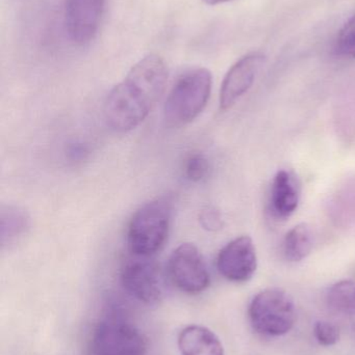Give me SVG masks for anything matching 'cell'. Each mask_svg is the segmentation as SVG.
Wrapping results in <instances>:
<instances>
[{"label": "cell", "instance_id": "cell-10", "mask_svg": "<svg viewBox=\"0 0 355 355\" xmlns=\"http://www.w3.org/2000/svg\"><path fill=\"white\" fill-rule=\"evenodd\" d=\"M106 0H66L65 24L71 41L90 43L97 33Z\"/></svg>", "mask_w": 355, "mask_h": 355}, {"label": "cell", "instance_id": "cell-19", "mask_svg": "<svg viewBox=\"0 0 355 355\" xmlns=\"http://www.w3.org/2000/svg\"><path fill=\"white\" fill-rule=\"evenodd\" d=\"M314 335L318 343L325 347L336 345L340 340L339 329L327 321H318L315 324Z\"/></svg>", "mask_w": 355, "mask_h": 355}, {"label": "cell", "instance_id": "cell-16", "mask_svg": "<svg viewBox=\"0 0 355 355\" xmlns=\"http://www.w3.org/2000/svg\"><path fill=\"white\" fill-rule=\"evenodd\" d=\"M327 304L341 313H355V282L341 281L329 288Z\"/></svg>", "mask_w": 355, "mask_h": 355}, {"label": "cell", "instance_id": "cell-14", "mask_svg": "<svg viewBox=\"0 0 355 355\" xmlns=\"http://www.w3.org/2000/svg\"><path fill=\"white\" fill-rule=\"evenodd\" d=\"M327 212L338 227L355 223V176L341 182L327 202Z\"/></svg>", "mask_w": 355, "mask_h": 355}, {"label": "cell", "instance_id": "cell-22", "mask_svg": "<svg viewBox=\"0 0 355 355\" xmlns=\"http://www.w3.org/2000/svg\"><path fill=\"white\" fill-rule=\"evenodd\" d=\"M233 1V0H204L208 6H218V4L226 3V2Z\"/></svg>", "mask_w": 355, "mask_h": 355}, {"label": "cell", "instance_id": "cell-9", "mask_svg": "<svg viewBox=\"0 0 355 355\" xmlns=\"http://www.w3.org/2000/svg\"><path fill=\"white\" fill-rule=\"evenodd\" d=\"M265 64L266 56L254 52L240 58L231 66L221 85L219 97L221 110L224 112L231 110L251 89Z\"/></svg>", "mask_w": 355, "mask_h": 355}, {"label": "cell", "instance_id": "cell-17", "mask_svg": "<svg viewBox=\"0 0 355 355\" xmlns=\"http://www.w3.org/2000/svg\"><path fill=\"white\" fill-rule=\"evenodd\" d=\"M210 162L201 153H193L183 162V175L185 179L193 183H199L208 176Z\"/></svg>", "mask_w": 355, "mask_h": 355}, {"label": "cell", "instance_id": "cell-11", "mask_svg": "<svg viewBox=\"0 0 355 355\" xmlns=\"http://www.w3.org/2000/svg\"><path fill=\"white\" fill-rule=\"evenodd\" d=\"M300 190L297 181L288 171L275 175L271 188V210L277 218H289L297 210Z\"/></svg>", "mask_w": 355, "mask_h": 355}, {"label": "cell", "instance_id": "cell-6", "mask_svg": "<svg viewBox=\"0 0 355 355\" xmlns=\"http://www.w3.org/2000/svg\"><path fill=\"white\" fill-rule=\"evenodd\" d=\"M96 355H146L147 341L135 325L120 317H108L93 335Z\"/></svg>", "mask_w": 355, "mask_h": 355}, {"label": "cell", "instance_id": "cell-5", "mask_svg": "<svg viewBox=\"0 0 355 355\" xmlns=\"http://www.w3.org/2000/svg\"><path fill=\"white\" fill-rule=\"evenodd\" d=\"M120 281L125 292L142 304L154 306L164 298L165 275L154 257L131 254L121 267Z\"/></svg>", "mask_w": 355, "mask_h": 355}, {"label": "cell", "instance_id": "cell-4", "mask_svg": "<svg viewBox=\"0 0 355 355\" xmlns=\"http://www.w3.org/2000/svg\"><path fill=\"white\" fill-rule=\"evenodd\" d=\"M248 317L256 333L265 337H281L295 324V304L283 290L266 289L250 302Z\"/></svg>", "mask_w": 355, "mask_h": 355}, {"label": "cell", "instance_id": "cell-1", "mask_svg": "<svg viewBox=\"0 0 355 355\" xmlns=\"http://www.w3.org/2000/svg\"><path fill=\"white\" fill-rule=\"evenodd\" d=\"M168 80L166 62L156 54L144 56L108 94L106 122L118 132L137 128L160 99Z\"/></svg>", "mask_w": 355, "mask_h": 355}, {"label": "cell", "instance_id": "cell-2", "mask_svg": "<svg viewBox=\"0 0 355 355\" xmlns=\"http://www.w3.org/2000/svg\"><path fill=\"white\" fill-rule=\"evenodd\" d=\"M213 89V75L206 68L183 73L169 92L164 105L165 122L181 127L193 122L208 105Z\"/></svg>", "mask_w": 355, "mask_h": 355}, {"label": "cell", "instance_id": "cell-13", "mask_svg": "<svg viewBox=\"0 0 355 355\" xmlns=\"http://www.w3.org/2000/svg\"><path fill=\"white\" fill-rule=\"evenodd\" d=\"M31 218L24 208L16 205H2L0 209V243L1 248H10L27 235Z\"/></svg>", "mask_w": 355, "mask_h": 355}, {"label": "cell", "instance_id": "cell-7", "mask_svg": "<svg viewBox=\"0 0 355 355\" xmlns=\"http://www.w3.org/2000/svg\"><path fill=\"white\" fill-rule=\"evenodd\" d=\"M167 272L173 285L187 294L202 293L210 286V275L206 261L192 243H181L173 250Z\"/></svg>", "mask_w": 355, "mask_h": 355}, {"label": "cell", "instance_id": "cell-12", "mask_svg": "<svg viewBox=\"0 0 355 355\" xmlns=\"http://www.w3.org/2000/svg\"><path fill=\"white\" fill-rule=\"evenodd\" d=\"M179 349L181 355H224L218 336L200 325H189L179 333Z\"/></svg>", "mask_w": 355, "mask_h": 355}, {"label": "cell", "instance_id": "cell-20", "mask_svg": "<svg viewBox=\"0 0 355 355\" xmlns=\"http://www.w3.org/2000/svg\"><path fill=\"white\" fill-rule=\"evenodd\" d=\"M199 223L204 230L208 232H217L222 229V214L215 207L208 206L199 213Z\"/></svg>", "mask_w": 355, "mask_h": 355}, {"label": "cell", "instance_id": "cell-21", "mask_svg": "<svg viewBox=\"0 0 355 355\" xmlns=\"http://www.w3.org/2000/svg\"><path fill=\"white\" fill-rule=\"evenodd\" d=\"M88 154H89V148L85 144L79 143V141L70 144L68 149H67V156H68L69 160L73 162H79L85 159Z\"/></svg>", "mask_w": 355, "mask_h": 355}, {"label": "cell", "instance_id": "cell-18", "mask_svg": "<svg viewBox=\"0 0 355 355\" xmlns=\"http://www.w3.org/2000/svg\"><path fill=\"white\" fill-rule=\"evenodd\" d=\"M336 53L355 58V16L344 26L336 41Z\"/></svg>", "mask_w": 355, "mask_h": 355}, {"label": "cell", "instance_id": "cell-15", "mask_svg": "<svg viewBox=\"0 0 355 355\" xmlns=\"http://www.w3.org/2000/svg\"><path fill=\"white\" fill-rule=\"evenodd\" d=\"M314 246L313 232L308 223L292 227L283 238V254L289 262H300L312 252Z\"/></svg>", "mask_w": 355, "mask_h": 355}, {"label": "cell", "instance_id": "cell-8", "mask_svg": "<svg viewBox=\"0 0 355 355\" xmlns=\"http://www.w3.org/2000/svg\"><path fill=\"white\" fill-rule=\"evenodd\" d=\"M217 269L227 281L245 283L258 269L256 246L249 236H240L223 246L217 257Z\"/></svg>", "mask_w": 355, "mask_h": 355}, {"label": "cell", "instance_id": "cell-3", "mask_svg": "<svg viewBox=\"0 0 355 355\" xmlns=\"http://www.w3.org/2000/svg\"><path fill=\"white\" fill-rule=\"evenodd\" d=\"M172 200L160 198L138 209L129 221L127 245L131 254L154 257L164 248L172 221Z\"/></svg>", "mask_w": 355, "mask_h": 355}]
</instances>
